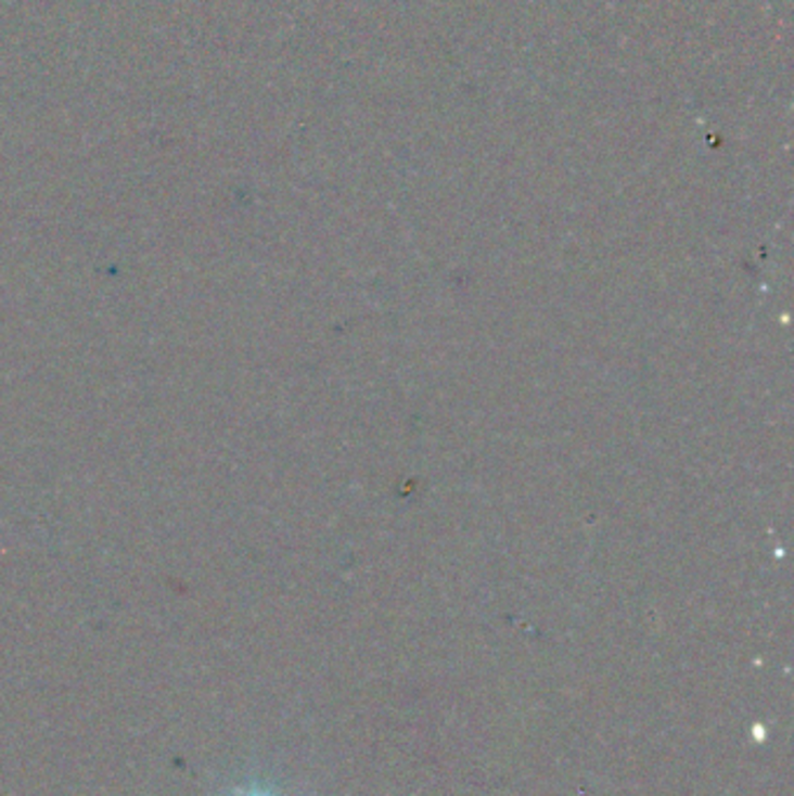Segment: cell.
Instances as JSON below:
<instances>
[{
  "label": "cell",
  "mask_w": 794,
  "mask_h": 796,
  "mask_svg": "<svg viewBox=\"0 0 794 796\" xmlns=\"http://www.w3.org/2000/svg\"><path fill=\"white\" fill-rule=\"evenodd\" d=\"M231 796H276V794H273V792H268V789H264V787H257V785H254V787L235 789Z\"/></svg>",
  "instance_id": "cell-1"
}]
</instances>
